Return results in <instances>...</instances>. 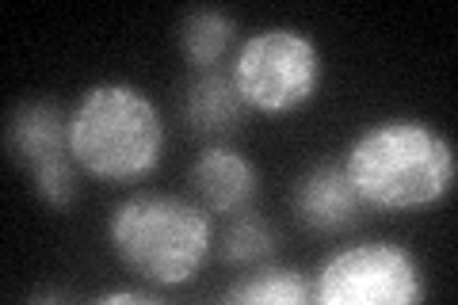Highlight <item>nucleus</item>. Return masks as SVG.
I'll return each mask as SVG.
<instances>
[{
    "label": "nucleus",
    "mask_w": 458,
    "mask_h": 305,
    "mask_svg": "<svg viewBox=\"0 0 458 305\" xmlns=\"http://www.w3.org/2000/svg\"><path fill=\"white\" fill-rule=\"evenodd\" d=\"M344 176L363 207L424 210L451 195L454 145L420 119H382L348 145Z\"/></svg>",
    "instance_id": "nucleus-1"
},
{
    "label": "nucleus",
    "mask_w": 458,
    "mask_h": 305,
    "mask_svg": "<svg viewBox=\"0 0 458 305\" xmlns=\"http://www.w3.org/2000/svg\"><path fill=\"white\" fill-rule=\"evenodd\" d=\"M165 123L153 99L123 80L92 84L69 114V153L77 168L99 180H138L157 168Z\"/></svg>",
    "instance_id": "nucleus-2"
},
{
    "label": "nucleus",
    "mask_w": 458,
    "mask_h": 305,
    "mask_svg": "<svg viewBox=\"0 0 458 305\" xmlns=\"http://www.w3.org/2000/svg\"><path fill=\"white\" fill-rule=\"evenodd\" d=\"M107 241L123 267L157 286H183L210 256V217L172 195H134L107 222Z\"/></svg>",
    "instance_id": "nucleus-3"
},
{
    "label": "nucleus",
    "mask_w": 458,
    "mask_h": 305,
    "mask_svg": "<svg viewBox=\"0 0 458 305\" xmlns=\"http://www.w3.org/2000/svg\"><path fill=\"white\" fill-rule=\"evenodd\" d=\"M233 84L245 107L264 114H286L310 104L321 84V54L310 35L294 27H267L241 47L233 62Z\"/></svg>",
    "instance_id": "nucleus-4"
},
{
    "label": "nucleus",
    "mask_w": 458,
    "mask_h": 305,
    "mask_svg": "<svg viewBox=\"0 0 458 305\" xmlns=\"http://www.w3.org/2000/svg\"><path fill=\"white\" fill-rule=\"evenodd\" d=\"M424 294L417 256L394 241H367L333 252L310 286V301L321 305H417Z\"/></svg>",
    "instance_id": "nucleus-5"
},
{
    "label": "nucleus",
    "mask_w": 458,
    "mask_h": 305,
    "mask_svg": "<svg viewBox=\"0 0 458 305\" xmlns=\"http://www.w3.org/2000/svg\"><path fill=\"white\" fill-rule=\"evenodd\" d=\"M8 145L31 168L35 191L50 207H69L77 195L73 153H69V119L54 104H23L8 123Z\"/></svg>",
    "instance_id": "nucleus-6"
},
{
    "label": "nucleus",
    "mask_w": 458,
    "mask_h": 305,
    "mask_svg": "<svg viewBox=\"0 0 458 305\" xmlns=\"http://www.w3.org/2000/svg\"><path fill=\"white\" fill-rule=\"evenodd\" d=\"M191 183H195L199 199L207 202V210L241 214V210H249V202L256 199L260 176H256L249 157L225 149V145H214V149L199 153V161L191 168Z\"/></svg>",
    "instance_id": "nucleus-7"
},
{
    "label": "nucleus",
    "mask_w": 458,
    "mask_h": 305,
    "mask_svg": "<svg viewBox=\"0 0 458 305\" xmlns=\"http://www.w3.org/2000/svg\"><path fill=\"white\" fill-rule=\"evenodd\" d=\"M294 210L298 217L318 229V233H336V229H348L355 217H360L363 202L355 195V187L344 176V168L321 165L310 168L294 187Z\"/></svg>",
    "instance_id": "nucleus-8"
},
{
    "label": "nucleus",
    "mask_w": 458,
    "mask_h": 305,
    "mask_svg": "<svg viewBox=\"0 0 458 305\" xmlns=\"http://www.w3.org/2000/svg\"><path fill=\"white\" fill-rule=\"evenodd\" d=\"M183 119L195 134H229L245 119V99H241L233 72L207 69L183 99Z\"/></svg>",
    "instance_id": "nucleus-9"
},
{
    "label": "nucleus",
    "mask_w": 458,
    "mask_h": 305,
    "mask_svg": "<svg viewBox=\"0 0 458 305\" xmlns=\"http://www.w3.org/2000/svg\"><path fill=\"white\" fill-rule=\"evenodd\" d=\"M237 35L233 16H225L218 8H199L188 12V20L180 23V47L188 54L195 69H214L225 57L229 42Z\"/></svg>",
    "instance_id": "nucleus-10"
},
{
    "label": "nucleus",
    "mask_w": 458,
    "mask_h": 305,
    "mask_svg": "<svg viewBox=\"0 0 458 305\" xmlns=\"http://www.w3.org/2000/svg\"><path fill=\"white\" fill-rule=\"evenodd\" d=\"M225 301H241V305H302L310 301V286L306 275L294 267H260L245 275V283L229 286Z\"/></svg>",
    "instance_id": "nucleus-11"
},
{
    "label": "nucleus",
    "mask_w": 458,
    "mask_h": 305,
    "mask_svg": "<svg viewBox=\"0 0 458 305\" xmlns=\"http://www.w3.org/2000/svg\"><path fill=\"white\" fill-rule=\"evenodd\" d=\"M271 252H276V233H271V225L260 214H249V210H241L233 222H229L225 237H222V249H218V256L233 267L264 264Z\"/></svg>",
    "instance_id": "nucleus-12"
},
{
    "label": "nucleus",
    "mask_w": 458,
    "mask_h": 305,
    "mask_svg": "<svg viewBox=\"0 0 458 305\" xmlns=\"http://www.w3.org/2000/svg\"><path fill=\"white\" fill-rule=\"evenodd\" d=\"M104 301H146V294H138V290H119V294H104Z\"/></svg>",
    "instance_id": "nucleus-13"
}]
</instances>
